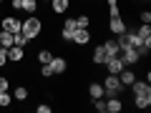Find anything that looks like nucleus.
Here are the masks:
<instances>
[{
    "label": "nucleus",
    "instance_id": "22",
    "mask_svg": "<svg viewBox=\"0 0 151 113\" xmlns=\"http://www.w3.org/2000/svg\"><path fill=\"white\" fill-rule=\"evenodd\" d=\"M20 10H25V13H30V15H33V13L38 10V0H23V8H20Z\"/></svg>",
    "mask_w": 151,
    "mask_h": 113
},
{
    "label": "nucleus",
    "instance_id": "12",
    "mask_svg": "<svg viewBox=\"0 0 151 113\" xmlns=\"http://www.w3.org/2000/svg\"><path fill=\"white\" fill-rule=\"evenodd\" d=\"M91 60H93V65H103V63L108 60V55H106V50H103V45H96V50H93Z\"/></svg>",
    "mask_w": 151,
    "mask_h": 113
},
{
    "label": "nucleus",
    "instance_id": "13",
    "mask_svg": "<svg viewBox=\"0 0 151 113\" xmlns=\"http://www.w3.org/2000/svg\"><path fill=\"white\" fill-rule=\"evenodd\" d=\"M131 93L134 96H141V93H151V86L146 81H134L131 83Z\"/></svg>",
    "mask_w": 151,
    "mask_h": 113
},
{
    "label": "nucleus",
    "instance_id": "35",
    "mask_svg": "<svg viewBox=\"0 0 151 113\" xmlns=\"http://www.w3.org/2000/svg\"><path fill=\"white\" fill-rule=\"evenodd\" d=\"M10 5H13V8H15V10H20V8H23V0H13Z\"/></svg>",
    "mask_w": 151,
    "mask_h": 113
},
{
    "label": "nucleus",
    "instance_id": "2",
    "mask_svg": "<svg viewBox=\"0 0 151 113\" xmlns=\"http://www.w3.org/2000/svg\"><path fill=\"white\" fill-rule=\"evenodd\" d=\"M101 86H103V93H106V96H121V91H124L119 75H111V73L106 75V81H103Z\"/></svg>",
    "mask_w": 151,
    "mask_h": 113
},
{
    "label": "nucleus",
    "instance_id": "20",
    "mask_svg": "<svg viewBox=\"0 0 151 113\" xmlns=\"http://www.w3.org/2000/svg\"><path fill=\"white\" fill-rule=\"evenodd\" d=\"M136 50H139L141 58H144V55H149V53H151V38H144V40H141V45H139Z\"/></svg>",
    "mask_w": 151,
    "mask_h": 113
},
{
    "label": "nucleus",
    "instance_id": "11",
    "mask_svg": "<svg viewBox=\"0 0 151 113\" xmlns=\"http://www.w3.org/2000/svg\"><path fill=\"white\" fill-rule=\"evenodd\" d=\"M48 65L53 68V73H65V70H68V63H65V58H58V55H53Z\"/></svg>",
    "mask_w": 151,
    "mask_h": 113
},
{
    "label": "nucleus",
    "instance_id": "23",
    "mask_svg": "<svg viewBox=\"0 0 151 113\" xmlns=\"http://www.w3.org/2000/svg\"><path fill=\"white\" fill-rule=\"evenodd\" d=\"M13 98H15V101H25V98H28V88L25 86H18L15 93H13Z\"/></svg>",
    "mask_w": 151,
    "mask_h": 113
},
{
    "label": "nucleus",
    "instance_id": "33",
    "mask_svg": "<svg viewBox=\"0 0 151 113\" xmlns=\"http://www.w3.org/2000/svg\"><path fill=\"white\" fill-rule=\"evenodd\" d=\"M139 18H141V23H151V13H149V10H144Z\"/></svg>",
    "mask_w": 151,
    "mask_h": 113
},
{
    "label": "nucleus",
    "instance_id": "25",
    "mask_svg": "<svg viewBox=\"0 0 151 113\" xmlns=\"http://www.w3.org/2000/svg\"><path fill=\"white\" fill-rule=\"evenodd\" d=\"M25 43H28V38L23 35V33H15V35H13V45H20V48H25Z\"/></svg>",
    "mask_w": 151,
    "mask_h": 113
},
{
    "label": "nucleus",
    "instance_id": "19",
    "mask_svg": "<svg viewBox=\"0 0 151 113\" xmlns=\"http://www.w3.org/2000/svg\"><path fill=\"white\" fill-rule=\"evenodd\" d=\"M0 43H3V48H10V45H13V33L10 30H0Z\"/></svg>",
    "mask_w": 151,
    "mask_h": 113
},
{
    "label": "nucleus",
    "instance_id": "31",
    "mask_svg": "<svg viewBox=\"0 0 151 113\" xmlns=\"http://www.w3.org/2000/svg\"><path fill=\"white\" fill-rule=\"evenodd\" d=\"M8 88H10V81H8V78H3V75H0V91H8Z\"/></svg>",
    "mask_w": 151,
    "mask_h": 113
},
{
    "label": "nucleus",
    "instance_id": "28",
    "mask_svg": "<svg viewBox=\"0 0 151 113\" xmlns=\"http://www.w3.org/2000/svg\"><path fill=\"white\" fill-rule=\"evenodd\" d=\"M93 108H96L98 113H106V101H103V98H93Z\"/></svg>",
    "mask_w": 151,
    "mask_h": 113
},
{
    "label": "nucleus",
    "instance_id": "1",
    "mask_svg": "<svg viewBox=\"0 0 151 113\" xmlns=\"http://www.w3.org/2000/svg\"><path fill=\"white\" fill-rule=\"evenodd\" d=\"M40 30H43V23H40V18H38V15H30L28 20H23V28H20V33L28 38V40L38 38V35H40Z\"/></svg>",
    "mask_w": 151,
    "mask_h": 113
},
{
    "label": "nucleus",
    "instance_id": "17",
    "mask_svg": "<svg viewBox=\"0 0 151 113\" xmlns=\"http://www.w3.org/2000/svg\"><path fill=\"white\" fill-rule=\"evenodd\" d=\"M88 96L91 98H103L106 96V93H103V86L101 83H91V86H88Z\"/></svg>",
    "mask_w": 151,
    "mask_h": 113
},
{
    "label": "nucleus",
    "instance_id": "30",
    "mask_svg": "<svg viewBox=\"0 0 151 113\" xmlns=\"http://www.w3.org/2000/svg\"><path fill=\"white\" fill-rule=\"evenodd\" d=\"M40 65H43V68H40V75H43V78H50V75H55V73H53V68H50L48 63H40Z\"/></svg>",
    "mask_w": 151,
    "mask_h": 113
},
{
    "label": "nucleus",
    "instance_id": "18",
    "mask_svg": "<svg viewBox=\"0 0 151 113\" xmlns=\"http://www.w3.org/2000/svg\"><path fill=\"white\" fill-rule=\"evenodd\" d=\"M50 5H53V13H65L70 8L68 0H50Z\"/></svg>",
    "mask_w": 151,
    "mask_h": 113
},
{
    "label": "nucleus",
    "instance_id": "27",
    "mask_svg": "<svg viewBox=\"0 0 151 113\" xmlns=\"http://www.w3.org/2000/svg\"><path fill=\"white\" fill-rule=\"evenodd\" d=\"M76 25H78V28H88V25H91V18H88V15H78V18H76Z\"/></svg>",
    "mask_w": 151,
    "mask_h": 113
},
{
    "label": "nucleus",
    "instance_id": "9",
    "mask_svg": "<svg viewBox=\"0 0 151 113\" xmlns=\"http://www.w3.org/2000/svg\"><path fill=\"white\" fill-rule=\"evenodd\" d=\"M121 108H124V103H121L119 96H108L106 98V113H119Z\"/></svg>",
    "mask_w": 151,
    "mask_h": 113
},
{
    "label": "nucleus",
    "instance_id": "14",
    "mask_svg": "<svg viewBox=\"0 0 151 113\" xmlns=\"http://www.w3.org/2000/svg\"><path fill=\"white\" fill-rule=\"evenodd\" d=\"M119 81H121V86H131V83H134L136 81V73H134V70H129V68H124V70H121V73H119Z\"/></svg>",
    "mask_w": 151,
    "mask_h": 113
},
{
    "label": "nucleus",
    "instance_id": "29",
    "mask_svg": "<svg viewBox=\"0 0 151 113\" xmlns=\"http://www.w3.org/2000/svg\"><path fill=\"white\" fill-rule=\"evenodd\" d=\"M108 10H111V15H121V10H119V0H108Z\"/></svg>",
    "mask_w": 151,
    "mask_h": 113
},
{
    "label": "nucleus",
    "instance_id": "10",
    "mask_svg": "<svg viewBox=\"0 0 151 113\" xmlns=\"http://www.w3.org/2000/svg\"><path fill=\"white\" fill-rule=\"evenodd\" d=\"M76 18H65V23H63V30H60V35H63V40H70V35H73V30H76Z\"/></svg>",
    "mask_w": 151,
    "mask_h": 113
},
{
    "label": "nucleus",
    "instance_id": "5",
    "mask_svg": "<svg viewBox=\"0 0 151 113\" xmlns=\"http://www.w3.org/2000/svg\"><path fill=\"white\" fill-rule=\"evenodd\" d=\"M0 25H3V30H10L13 35H15V33H20V28H23V20H18V18L8 15V18H3V20H0Z\"/></svg>",
    "mask_w": 151,
    "mask_h": 113
},
{
    "label": "nucleus",
    "instance_id": "15",
    "mask_svg": "<svg viewBox=\"0 0 151 113\" xmlns=\"http://www.w3.org/2000/svg\"><path fill=\"white\" fill-rule=\"evenodd\" d=\"M134 106H136V108H141V111H144V108H149V106H151V93H141V96H134Z\"/></svg>",
    "mask_w": 151,
    "mask_h": 113
},
{
    "label": "nucleus",
    "instance_id": "6",
    "mask_svg": "<svg viewBox=\"0 0 151 113\" xmlns=\"http://www.w3.org/2000/svg\"><path fill=\"white\" fill-rule=\"evenodd\" d=\"M119 55H121V60H124L126 65H136L141 60V55H139V50H136V48H124Z\"/></svg>",
    "mask_w": 151,
    "mask_h": 113
},
{
    "label": "nucleus",
    "instance_id": "36",
    "mask_svg": "<svg viewBox=\"0 0 151 113\" xmlns=\"http://www.w3.org/2000/svg\"><path fill=\"white\" fill-rule=\"evenodd\" d=\"M0 50H3V43H0Z\"/></svg>",
    "mask_w": 151,
    "mask_h": 113
},
{
    "label": "nucleus",
    "instance_id": "4",
    "mask_svg": "<svg viewBox=\"0 0 151 113\" xmlns=\"http://www.w3.org/2000/svg\"><path fill=\"white\" fill-rule=\"evenodd\" d=\"M70 40H73L76 45H88V43H91V33H88V28H76L73 35H70Z\"/></svg>",
    "mask_w": 151,
    "mask_h": 113
},
{
    "label": "nucleus",
    "instance_id": "26",
    "mask_svg": "<svg viewBox=\"0 0 151 113\" xmlns=\"http://www.w3.org/2000/svg\"><path fill=\"white\" fill-rule=\"evenodd\" d=\"M50 58H53V53H50V50H40V53H38V60H40V63H50Z\"/></svg>",
    "mask_w": 151,
    "mask_h": 113
},
{
    "label": "nucleus",
    "instance_id": "21",
    "mask_svg": "<svg viewBox=\"0 0 151 113\" xmlns=\"http://www.w3.org/2000/svg\"><path fill=\"white\" fill-rule=\"evenodd\" d=\"M136 35H139L141 40H144V38H151V25H149V23H141L139 30H136Z\"/></svg>",
    "mask_w": 151,
    "mask_h": 113
},
{
    "label": "nucleus",
    "instance_id": "8",
    "mask_svg": "<svg viewBox=\"0 0 151 113\" xmlns=\"http://www.w3.org/2000/svg\"><path fill=\"white\" fill-rule=\"evenodd\" d=\"M5 53H8V63H20L23 55H25V48H20V45H10Z\"/></svg>",
    "mask_w": 151,
    "mask_h": 113
},
{
    "label": "nucleus",
    "instance_id": "7",
    "mask_svg": "<svg viewBox=\"0 0 151 113\" xmlns=\"http://www.w3.org/2000/svg\"><path fill=\"white\" fill-rule=\"evenodd\" d=\"M108 30H111L113 35H119V33H126V23H124V18H121V15H111Z\"/></svg>",
    "mask_w": 151,
    "mask_h": 113
},
{
    "label": "nucleus",
    "instance_id": "37",
    "mask_svg": "<svg viewBox=\"0 0 151 113\" xmlns=\"http://www.w3.org/2000/svg\"><path fill=\"white\" fill-rule=\"evenodd\" d=\"M0 5H3V0H0Z\"/></svg>",
    "mask_w": 151,
    "mask_h": 113
},
{
    "label": "nucleus",
    "instance_id": "34",
    "mask_svg": "<svg viewBox=\"0 0 151 113\" xmlns=\"http://www.w3.org/2000/svg\"><path fill=\"white\" fill-rule=\"evenodd\" d=\"M38 113H50V106H45V103H40V106H38Z\"/></svg>",
    "mask_w": 151,
    "mask_h": 113
},
{
    "label": "nucleus",
    "instance_id": "16",
    "mask_svg": "<svg viewBox=\"0 0 151 113\" xmlns=\"http://www.w3.org/2000/svg\"><path fill=\"white\" fill-rule=\"evenodd\" d=\"M101 45H103V50H106L108 58H113V55L121 53V48H119V43H116V40H106V43H101Z\"/></svg>",
    "mask_w": 151,
    "mask_h": 113
},
{
    "label": "nucleus",
    "instance_id": "32",
    "mask_svg": "<svg viewBox=\"0 0 151 113\" xmlns=\"http://www.w3.org/2000/svg\"><path fill=\"white\" fill-rule=\"evenodd\" d=\"M5 63H8V53H5V48L0 50V68H5Z\"/></svg>",
    "mask_w": 151,
    "mask_h": 113
},
{
    "label": "nucleus",
    "instance_id": "3",
    "mask_svg": "<svg viewBox=\"0 0 151 113\" xmlns=\"http://www.w3.org/2000/svg\"><path fill=\"white\" fill-rule=\"evenodd\" d=\"M103 65H106V70H108V73H111V75H119L121 70L126 68V63H124V60H121V55H113V58H108V60H106V63H103Z\"/></svg>",
    "mask_w": 151,
    "mask_h": 113
},
{
    "label": "nucleus",
    "instance_id": "38",
    "mask_svg": "<svg viewBox=\"0 0 151 113\" xmlns=\"http://www.w3.org/2000/svg\"><path fill=\"white\" fill-rule=\"evenodd\" d=\"M45 3H50V0H45Z\"/></svg>",
    "mask_w": 151,
    "mask_h": 113
},
{
    "label": "nucleus",
    "instance_id": "24",
    "mask_svg": "<svg viewBox=\"0 0 151 113\" xmlns=\"http://www.w3.org/2000/svg\"><path fill=\"white\" fill-rule=\"evenodd\" d=\"M10 103H13V96L8 91H0V106L5 108V106H10Z\"/></svg>",
    "mask_w": 151,
    "mask_h": 113
}]
</instances>
